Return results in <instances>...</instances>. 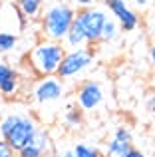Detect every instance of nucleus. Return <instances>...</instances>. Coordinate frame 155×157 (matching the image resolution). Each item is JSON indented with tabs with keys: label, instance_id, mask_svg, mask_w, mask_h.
Listing matches in <instances>:
<instances>
[{
	"label": "nucleus",
	"instance_id": "nucleus-25",
	"mask_svg": "<svg viewBox=\"0 0 155 157\" xmlns=\"http://www.w3.org/2000/svg\"><path fill=\"white\" fill-rule=\"evenodd\" d=\"M60 157H76V153H74V149H66L60 153Z\"/></svg>",
	"mask_w": 155,
	"mask_h": 157
},
{
	"label": "nucleus",
	"instance_id": "nucleus-5",
	"mask_svg": "<svg viewBox=\"0 0 155 157\" xmlns=\"http://www.w3.org/2000/svg\"><path fill=\"white\" fill-rule=\"evenodd\" d=\"M93 62V50L92 46H81V48H74V50H66L62 64L58 70V78L66 80H74V78L81 76L85 70L92 66Z\"/></svg>",
	"mask_w": 155,
	"mask_h": 157
},
{
	"label": "nucleus",
	"instance_id": "nucleus-1",
	"mask_svg": "<svg viewBox=\"0 0 155 157\" xmlns=\"http://www.w3.org/2000/svg\"><path fill=\"white\" fill-rule=\"evenodd\" d=\"M64 56H66V46L62 42H54V40L44 38L28 52V64H30L32 72L38 78L56 76Z\"/></svg>",
	"mask_w": 155,
	"mask_h": 157
},
{
	"label": "nucleus",
	"instance_id": "nucleus-14",
	"mask_svg": "<svg viewBox=\"0 0 155 157\" xmlns=\"http://www.w3.org/2000/svg\"><path fill=\"white\" fill-rule=\"evenodd\" d=\"M64 46H66V50H74V48H81V46H88V42H85V36L84 32H81V28L78 26L74 22L70 28V32H68V36L64 38Z\"/></svg>",
	"mask_w": 155,
	"mask_h": 157
},
{
	"label": "nucleus",
	"instance_id": "nucleus-18",
	"mask_svg": "<svg viewBox=\"0 0 155 157\" xmlns=\"http://www.w3.org/2000/svg\"><path fill=\"white\" fill-rule=\"evenodd\" d=\"M72 149H74L76 157H101L100 149H96V147L88 145V143H76Z\"/></svg>",
	"mask_w": 155,
	"mask_h": 157
},
{
	"label": "nucleus",
	"instance_id": "nucleus-4",
	"mask_svg": "<svg viewBox=\"0 0 155 157\" xmlns=\"http://www.w3.org/2000/svg\"><path fill=\"white\" fill-rule=\"evenodd\" d=\"M105 20H108V12L97 6H89V8H81V10L76 12L74 22L81 28L88 46H93L101 38V28H104Z\"/></svg>",
	"mask_w": 155,
	"mask_h": 157
},
{
	"label": "nucleus",
	"instance_id": "nucleus-24",
	"mask_svg": "<svg viewBox=\"0 0 155 157\" xmlns=\"http://www.w3.org/2000/svg\"><path fill=\"white\" fill-rule=\"evenodd\" d=\"M149 60H151V66L155 68V44H151V50H149Z\"/></svg>",
	"mask_w": 155,
	"mask_h": 157
},
{
	"label": "nucleus",
	"instance_id": "nucleus-11",
	"mask_svg": "<svg viewBox=\"0 0 155 157\" xmlns=\"http://www.w3.org/2000/svg\"><path fill=\"white\" fill-rule=\"evenodd\" d=\"M20 74L16 68H12L8 62H0V96L2 98H14L20 92Z\"/></svg>",
	"mask_w": 155,
	"mask_h": 157
},
{
	"label": "nucleus",
	"instance_id": "nucleus-6",
	"mask_svg": "<svg viewBox=\"0 0 155 157\" xmlns=\"http://www.w3.org/2000/svg\"><path fill=\"white\" fill-rule=\"evenodd\" d=\"M32 96H34V101L40 105L56 104L64 96V80L58 78V74L38 78V82L34 84V90H32Z\"/></svg>",
	"mask_w": 155,
	"mask_h": 157
},
{
	"label": "nucleus",
	"instance_id": "nucleus-16",
	"mask_svg": "<svg viewBox=\"0 0 155 157\" xmlns=\"http://www.w3.org/2000/svg\"><path fill=\"white\" fill-rule=\"evenodd\" d=\"M18 38H20V36L8 34V32H0V54H8V52L16 50V46H18Z\"/></svg>",
	"mask_w": 155,
	"mask_h": 157
},
{
	"label": "nucleus",
	"instance_id": "nucleus-23",
	"mask_svg": "<svg viewBox=\"0 0 155 157\" xmlns=\"http://www.w3.org/2000/svg\"><path fill=\"white\" fill-rule=\"evenodd\" d=\"M147 109H149V113H153V115H155V96L149 98V101H147Z\"/></svg>",
	"mask_w": 155,
	"mask_h": 157
},
{
	"label": "nucleus",
	"instance_id": "nucleus-27",
	"mask_svg": "<svg viewBox=\"0 0 155 157\" xmlns=\"http://www.w3.org/2000/svg\"><path fill=\"white\" fill-rule=\"evenodd\" d=\"M108 2H112V0H104V4H108Z\"/></svg>",
	"mask_w": 155,
	"mask_h": 157
},
{
	"label": "nucleus",
	"instance_id": "nucleus-19",
	"mask_svg": "<svg viewBox=\"0 0 155 157\" xmlns=\"http://www.w3.org/2000/svg\"><path fill=\"white\" fill-rule=\"evenodd\" d=\"M0 157H18V153H16L2 137H0Z\"/></svg>",
	"mask_w": 155,
	"mask_h": 157
},
{
	"label": "nucleus",
	"instance_id": "nucleus-17",
	"mask_svg": "<svg viewBox=\"0 0 155 157\" xmlns=\"http://www.w3.org/2000/svg\"><path fill=\"white\" fill-rule=\"evenodd\" d=\"M64 121H66L70 127H78V125H81V121H84V113H81V109L78 105H70L68 111H66V115H64Z\"/></svg>",
	"mask_w": 155,
	"mask_h": 157
},
{
	"label": "nucleus",
	"instance_id": "nucleus-10",
	"mask_svg": "<svg viewBox=\"0 0 155 157\" xmlns=\"http://www.w3.org/2000/svg\"><path fill=\"white\" fill-rule=\"evenodd\" d=\"M131 147H133L131 131L121 125V127H117V129L113 131V135L108 139L101 157H125V153H127Z\"/></svg>",
	"mask_w": 155,
	"mask_h": 157
},
{
	"label": "nucleus",
	"instance_id": "nucleus-12",
	"mask_svg": "<svg viewBox=\"0 0 155 157\" xmlns=\"http://www.w3.org/2000/svg\"><path fill=\"white\" fill-rule=\"evenodd\" d=\"M48 153H52V141L46 131L38 129L28 141V145L18 151V157H46Z\"/></svg>",
	"mask_w": 155,
	"mask_h": 157
},
{
	"label": "nucleus",
	"instance_id": "nucleus-22",
	"mask_svg": "<svg viewBox=\"0 0 155 157\" xmlns=\"http://www.w3.org/2000/svg\"><path fill=\"white\" fill-rule=\"evenodd\" d=\"M125 157H145V153H141L139 149H135V147H131V149L125 153Z\"/></svg>",
	"mask_w": 155,
	"mask_h": 157
},
{
	"label": "nucleus",
	"instance_id": "nucleus-15",
	"mask_svg": "<svg viewBox=\"0 0 155 157\" xmlns=\"http://www.w3.org/2000/svg\"><path fill=\"white\" fill-rule=\"evenodd\" d=\"M119 30H121V28H119V24H117V20L108 16L104 28H101V38H100V42H113V40L117 38V34H119Z\"/></svg>",
	"mask_w": 155,
	"mask_h": 157
},
{
	"label": "nucleus",
	"instance_id": "nucleus-13",
	"mask_svg": "<svg viewBox=\"0 0 155 157\" xmlns=\"http://www.w3.org/2000/svg\"><path fill=\"white\" fill-rule=\"evenodd\" d=\"M16 6L22 12V16L32 22V20H38L44 12V0H16Z\"/></svg>",
	"mask_w": 155,
	"mask_h": 157
},
{
	"label": "nucleus",
	"instance_id": "nucleus-8",
	"mask_svg": "<svg viewBox=\"0 0 155 157\" xmlns=\"http://www.w3.org/2000/svg\"><path fill=\"white\" fill-rule=\"evenodd\" d=\"M28 20L22 16L14 2H2L0 4V32H8V34L20 36L26 28Z\"/></svg>",
	"mask_w": 155,
	"mask_h": 157
},
{
	"label": "nucleus",
	"instance_id": "nucleus-9",
	"mask_svg": "<svg viewBox=\"0 0 155 157\" xmlns=\"http://www.w3.org/2000/svg\"><path fill=\"white\" fill-rule=\"evenodd\" d=\"M105 6L109 8V12L113 14V18L117 20L121 30L131 32L139 26V14L133 10V6L129 4V0H112Z\"/></svg>",
	"mask_w": 155,
	"mask_h": 157
},
{
	"label": "nucleus",
	"instance_id": "nucleus-3",
	"mask_svg": "<svg viewBox=\"0 0 155 157\" xmlns=\"http://www.w3.org/2000/svg\"><path fill=\"white\" fill-rule=\"evenodd\" d=\"M76 18V8L68 2H54L42 12V34L46 40L64 42Z\"/></svg>",
	"mask_w": 155,
	"mask_h": 157
},
{
	"label": "nucleus",
	"instance_id": "nucleus-2",
	"mask_svg": "<svg viewBox=\"0 0 155 157\" xmlns=\"http://www.w3.org/2000/svg\"><path fill=\"white\" fill-rule=\"evenodd\" d=\"M38 123L32 115L24 113H6L0 119V137L18 153L28 145L34 133L38 131Z\"/></svg>",
	"mask_w": 155,
	"mask_h": 157
},
{
	"label": "nucleus",
	"instance_id": "nucleus-21",
	"mask_svg": "<svg viewBox=\"0 0 155 157\" xmlns=\"http://www.w3.org/2000/svg\"><path fill=\"white\" fill-rule=\"evenodd\" d=\"M129 4H131V6H135L137 10H145V8L151 4V0H129Z\"/></svg>",
	"mask_w": 155,
	"mask_h": 157
},
{
	"label": "nucleus",
	"instance_id": "nucleus-20",
	"mask_svg": "<svg viewBox=\"0 0 155 157\" xmlns=\"http://www.w3.org/2000/svg\"><path fill=\"white\" fill-rule=\"evenodd\" d=\"M66 2L70 4L72 8H78V10H81V8L93 6V2H96V0H66Z\"/></svg>",
	"mask_w": 155,
	"mask_h": 157
},
{
	"label": "nucleus",
	"instance_id": "nucleus-7",
	"mask_svg": "<svg viewBox=\"0 0 155 157\" xmlns=\"http://www.w3.org/2000/svg\"><path fill=\"white\" fill-rule=\"evenodd\" d=\"M105 100V92L104 86L96 80H88L78 88L76 92V105L81 111H93L97 109Z\"/></svg>",
	"mask_w": 155,
	"mask_h": 157
},
{
	"label": "nucleus",
	"instance_id": "nucleus-26",
	"mask_svg": "<svg viewBox=\"0 0 155 157\" xmlns=\"http://www.w3.org/2000/svg\"><path fill=\"white\" fill-rule=\"evenodd\" d=\"M46 157H60V155H54V153H48Z\"/></svg>",
	"mask_w": 155,
	"mask_h": 157
}]
</instances>
